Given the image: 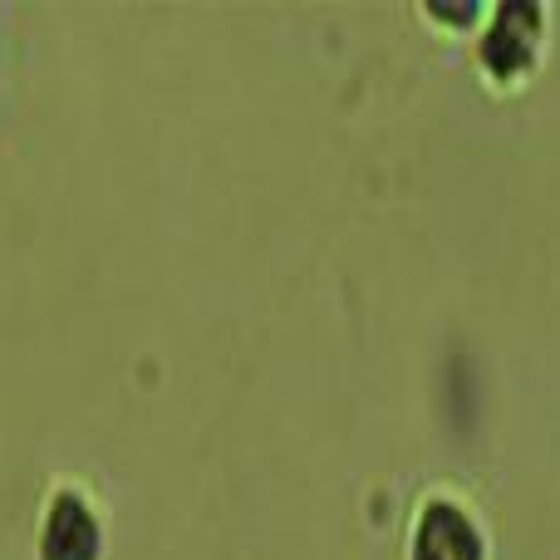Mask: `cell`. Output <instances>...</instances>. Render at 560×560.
<instances>
[{
	"label": "cell",
	"instance_id": "cell-2",
	"mask_svg": "<svg viewBox=\"0 0 560 560\" xmlns=\"http://www.w3.org/2000/svg\"><path fill=\"white\" fill-rule=\"evenodd\" d=\"M108 551H114L108 497L79 472H59L55 482H45L30 522V560H108Z\"/></svg>",
	"mask_w": 560,
	"mask_h": 560
},
{
	"label": "cell",
	"instance_id": "cell-1",
	"mask_svg": "<svg viewBox=\"0 0 560 560\" xmlns=\"http://www.w3.org/2000/svg\"><path fill=\"white\" fill-rule=\"evenodd\" d=\"M546 55H551V5L541 0H497L467 39L477 84L492 94H522L526 84H536Z\"/></svg>",
	"mask_w": 560,
	"mask_h": 560
},
{
	"label": "cell",
	"instance_id": "cell-4",
	"mask_svg": "<svg viewBox=\"0 0 560 560\" xmlns=\"http://www.w3.org/2000/svg\"><path fill=\"white\" fill-rule=\"evenodd\" d=\"M487 5H438V0H428V5H418V20H423L428 30H438V35H457V39H472V30L482 25Z\"/></svg>",
	"mask_w": 560,
	"mask_h": 560
},
{
	"label": "cell",
	"instance_id": "cell-3",
	"mask_svg": "<svg viewBox=\"0 0 560 560\" xmlns=\"http://www.w3.org/2000/svg\"><path fill=\"white\" fill-rule=\"evenodd\" d=\"M398 560H497V532L467 487L428 482L408 506Z\"/></svg>",
	"mask_w": 560,
	"mask_h": 560
}]
</instances>
